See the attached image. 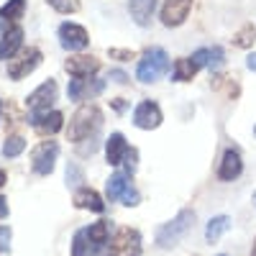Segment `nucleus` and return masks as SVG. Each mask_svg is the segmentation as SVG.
Instances as JSON below:
<instances>
[{
  "mask_svg": "<svg viewBox=\"0 0 256 256\" xmlns=\"http://www.w3.org/2000/svg\"><path fill=\"white\" fill-rule=\"evenodd\" d=\"M192 226H195V212L184 208V210H180L169 223H164V226L156 230V244H159L162 248H172V246H177V244L187 236V233H190Z\"/></svg>",
  "mask_w": 256,
  "mask_h": 256,
  "instance_id": "obj_3",
  "label": "nucleus"
},
{
  "mask_svg": "<svg viewBox=\"0 0 256 256\" xmlns=\"http://www.w3.org/2000/svg\"><path fill=\"white\" fill-rule=\"evenodd\" d=\"M162 108L154 102V100H144L136 105L134 110V126L141 128V131H154V128L162 126Z\"/></svg>",
  "mask_w": 256,
  "mask_h": 256,
  "instance_id": "obj_8",
  "label": "nucleus"
},
{
  "mask_svg": "<svg viewBox=\"0 0 256 256\" xmlns=\"http://www.w3.org/2000/svg\"><path fill=\"white\" fill-rule=\"evenodd\" d=\"M230 228V218L228 216H218V218H212L210 223H208V228H205V241L208 244H216V241H220V236Z\"/></svg>",
  "mask_w": 256,
  "mask_h": 256,
  "instance_id": "obj_22",
  "label": "nucleus"
},
{
  "mask_svg": "<svg viewBox=\"0 0 256 256\" xmlns=\"http://www.w3.org/2000/svg\"><path fill=\"white\" fill-rule=\"evenodd\" d=\"M64 70H67L70 77H92L100 70V62L95 56H88V54H72L64 62Z\"/></svg>",
  "mask_w": 256,
  "mask_h": 256,
  "instance_id": "obj_13",
  "label": "nucleus"
},
{
  "mask_svg": "<svg viewBox=\"0 0 256 256\" xmlns=\"http://www.w3.org/2000/svg\"><path fill=\"white\" fill-rule=\"evenodd\" d=\"M8 28H10V24H8V20H3V18H0V36H3Z\"/></svg>",
  "mask_w": 256,
  "mask_h": 256,
  "instance_id": "obj_38",
  "label": "nucleus"
},
{
  "mask_svg": "<svg viewBox=\"0 0 256 256\" xmlns=\"http://www.w3.org/2000/svg\"><path fill=\"white\" fill-rule=\"evenodd\" d=\"M0 113H3V105H0Z\"/></svg>",
  "mask_w": 256,
  "mask_h": 256,
  "instance_id": "obj_41",
  "label": "nucleus"
},
{
  "mask_svg": "<svg viewBox=\"0 0 256 256\" xmlns=\"http://www.w3.org/2000/svg\"><path fill=\"white\" fill-rule=\"evenodd\" d=\"M92 254V244H90V233L88 228H82L74 233L72 238V256H90Z\"/></svg>",
  "mask_w": 256,
  "mask_h": 256,
  "instance_id": "obj_24",
  "label": "nucleus"
},
{
  "mask_svg": "<svg viewBox=\"0 0 256 256\" xmlns=\"http://www.w3.org/2000/svg\"><path fill=\"white\" fill-rule=\"evenodd\" d=\"M105 90V82L102 80H92V77H72L67 95L72 102H82V100H90L92 95H100Z\"/></svg>",
  "mask_w": 256,
  "mask_h": 256,
  "instance_id": "obj_11",
  "label": "nucleus"
},
{
  "mask_svg": "<svg viewBox=\"0 0 256 256\" xmlns=\"http://www.w3.org/2000/svg\"><path fill=\"white\" fill-rule=\"evenodd\" d=\"M59 156V144L56 141H41L31 152V172L38 177H46L54 172V164Z\"/></svg>",
  "mask_w": 256,
  "mask_h": 256,
  "instance_id": "obj_5",
  "label": "nucleus"
},
{
  "mask_svg": "<svg viewBox=\"0 0 256 256\" xmlns=\"http://www.w3.org/2000/svg\"><path fill=\"white\" fill-rule=\"evenodd\" d=\"M90 233V244H92V254L95 256H110V223H105V220H98L88 228Z\"/></svg>",
  "mask_w": 256,
  "mask_h": 256,
  "instance_id": "obj_14",
  "label": "nucleus"
},
{
  "mask_svg": "<svg viewBox=\"0 0 256 256\" xmlns=\"http://www.w3.org/2000/svg\"><path fill=\"white\" fill-rule=\"evenodd\" d=\"M141 233L134 228H120L110 241V256H141Z\"/></svg>",
  "mask_w": 256,
  "mask_h": 256,
  "instance_id": "obj_7",
  "label": "nucleus"
},
{
  "mask_svg": "<svg viewBox=\"0 0 256 256\" xmlns=\"http://www.w3.org/2000/svg\"><path fill=\"white\" fill-rule=\"evenodd\" d=\"M108 54H110V59H118V62H131L134 59V52H128V49H110Z\"/></svg>",
  "mask_w": 256,
  "mask_h": 256,
  "instance_id": "obj_32",
  "label": "nucleus"
},
{
  "mask_svg": "<svg viewBox=\"0 0 256 256\" xmlns=\"http://www.w3.org/2000/svg\"><path fill=\"white\" fill-rule=\"evenodd\" d=\"M154 10H156V0H131V3H128V13H131L136 26H141V28H146L152 24Z\"/></svg>",
  "mask_w": 256,
  "mask_h": 256,
  "instance_id": "obj_20",
  "label": "nucleus"
},
{
  "mask_svg": "<svg viewBox=\"0 0 256 256\" xmlns=\"http://www.w3.org/2000/svg\"><path fill=\"white\" fill-rule=\"evenodd\" d=\"M254 134H256V126H254Z\"/></svg>",
  "mask_w": 256,
  "mask_h": 256,
  "instance_id": "obj_42",
  "label": "nucleus"
},
{
  "mask_svg": "<svg viewBox=\"0 0 256 256\" xmlns=\"http://www.w3.org/2000/svg\"><path fill=\"white\" fill-rule=\"evenodd\" d=\"M244 172V159L241 154L236 152V148H228V152L223 154V162L218 166V177L223 182H233V180H238Z\"/></svg>",
  "mask_w": 256,
  "mask_h": 256,
  "instance_id": "obj_15",
  "label": "nucleus"
},
{
  "mask_svg": "<svg viewBox=\"0 0 256 256\" xmlns=\"http://www.w3.org/2000/svg\"><path fill=\"white\" fill-rule=\"evenodd\" d=\"M251 256H256V241H254V248H251Z\"/></svg>",
  "mask_w": 256,
  "mask_h": 256,
  "instance_id": "obj_40",
  "label": "nucleus"
},
{
  "mask_svg": "<svg viewBox=\"0 0 256 256\" xmlns=\"http://www.w3.org/2000/svg\"><path fill=\"white\" fill-rule=\"evenodd\" d=\"M41 59H44V54H41L38 49H26L18 59H10V64H8V77H10V80H24V77H28V74L38 67V64H41Z\"/></svg>",
  "mask_w": 256,
  "mask_h": 256,
  "instance_id": "obj_12",
  "label": "nucleus"
},
{
  "mask_svg": "<svg viewBox=\"0 0 256 256\" xmlns=\"http://www.w3.org/2000/svg\"><path fill=\"white\" fill-rule=\"evenodd\" d=\"M110 80L118 82V84H126V82H128V74H126L123 70H110Z\"/></svg>",
  "mask_w": 256,
  "mask_h": 256,
  "instance_id": "obj_34",
  "label": "nucleus"
},
{
  "mask_svg": "<svg viewBox=\"0 0 256 256\" xmlns=\"http://www.w3.org/2000/svg\"><path fill=\"white\" fill-rule=\"evenodd\" d=\"M192 3L195 0H164V6H162V24L166 28H177L182 26L190 10H192Z\"/></svg>",
  "mask_w": 256,
  "mask_h": 256,
  "instance_id": "obj_10",
  "label": "nucleus"
},
{
  "mask_svg": "<svg viewBox=\"0 0 256 256\" xmlns=\"http://www.w3.org/2000/svg\"><path fill=\"white\" fill-rule=\"evenodd\" d=\"M46 3L56 10V13H64V16H70V13H77L82 8L80 0H46Z\"/></svg>",
  "mask_w": 256,
  "mask_h": 256,
  "instance_id": "obj_27",
  "label": "nucleus"
},
{
  "mask_svg": "<svg viewBox=\"0 0 256 256\" xmlns=\"http://www.w3.org/2000/svg\"><path fill=\"white\" fill-rule=\"evenodd\" d=\"M67 182H70V187H77V190H80V184H82V172H80L77 164H70V166H67Z\"/></svg>",
  "mask_w": 256,
  "mask_h": 256,
  "instance_id": "obj_31",
  "label": "nucleus"
},
{
  "mask_svg": "<svg viewBox=\"0 0 256 256\" xmlns=\"http://www.w3.org/2000/svg\"><path fill=\"white\" fill-rule=\"evenodd\" d=\"M128 148H131V146L126 144V136L123 134H110L108 141H105V159H108V164L110 166H120Z\"/></svg>",
  "mask_w": 256,
  "mask_h": 256,
  "instance_id": "obj_19",
  "label": "nucleus"
},
{
  "mask_svg": "<svg viewBox=\"0 0 256 256\" xmlns=\"http://www.w3.org/2000/svg\"><path fill=\"white\" fill-rule=\"evenodd\" d=\"M166 67H169V54L162 46H152L141 54V59L136 64V77L144 84H152V82L164 77Z\"/></svg>",
  "mask_w": 256,
  "mask_h": 256,
  "instance_id": "obj_2",
  "label": "nucleus"
},
{
  "mask_svg": "<svg viewBox=\"0 0 256 256\" xmlns=\"http://www.w3.org/2000/svg\"><path fill=\"white\" fill-rule=\"evenodd\" d=\"M6 180H8V177H6V172H3V169H0V187L6 184Z\"/></svg>",
  "mask_w": 256,
  "mask_h": 256,
  "instance_id": "obj_39",
  "label": "nucleus"
},
{
  "mask_svg": "<svg viewBox=\"0 0 256 256\" xmlns=\"http://www.w3.org/2000/svg\"><path fill=\"white\" fill-rule=\"evenodd\" d=\"M59 44L67 49V52H82V49H88L90 44V36L88 31H84L80 24H62L59 26Z\"/></svg>",
  "mask_w": 256,
  "mask_h": 256,
  "instance_id": "obj_9",
  "label": "nucleus"
},
{
  "mask_svg": "<svg viewBox=\"0 0 256 256\" xmlns=\"http://www.w3.org/2000/svg\"><path fill=\"white\" fill-rule=\"evenodd\" d=\"M110 108H113L116 113H123V110H126V100H120V98L113 100V102H110Z\"/></svg>",
  "mask_w": 256,
  "mask_h": 256,
  "instance_id": "obj_35",
  "label": "nucleus"
},
{
  "mask_svg": "<svg viewBox=\"0 0 256 256\" xmlns=\"http://www.w3.org/2000/svg\"><path fill=\"white\" fill-rule=\"evenodd\" d=\"M56 92H59L56 82H54V80H46V82H41L38 88H36V90L28 95V100H26V108L31 110V120L52 110V102L56 100Z\"/></svg>",
  "mask_w": 256,
  "mask_h": 256,
  "instance_id": "obj_6",
  "label": "nucleus"
},
{
  "mask_svg": "<svg viewBox=\"0 0 256 256\" xmlns=\"http://www.w3.org/2000/svg\"><path fill=\"white\" fill-rule=\"evenodd\" d=\"M192 59V64L200 70V67H208V70H220L223 64H226V54H223V49L220 46H208V49H198L195 54L190 56Z\"/></svg>",
  "mask_w": 256,
  "mask_h": 256,
  "instance_id": "obj_16",
  "label": "nucleus"
},
{
  "mask_svg": "<svg viewBox=\"0 0 256 256\" xmlns=\"http://www.w3.org/2000/svg\"><path fill=\"white\" fill-rule=\"evenodd\" d=\"M246 67H248V70H251V72H256V52H254V54H248V56H246Z\"/></svg>",
  "mask_w": 256,
  "mask_h": 256,
  "instance_id": "obj_36",
  "label": "nucleus"
},
{
  "mask_svg": "<svg viewBox=\"0 0 256 256\" xmlns=\"http://www.w3.org/2000/svg\"><path fill=\"white\" fill-rule=\"evenodd\" d=\"M26 152V138L24 136H8L6 138V144H3V156L6 159H16V156H20Z\"/></svg>",
  "mask_w": 256,
  "mask_h": 256,
  "instance_id": "obj_25",
  "label": "nucleus"
},
{
  "mask_svg": "<svg viewBox=\"0 0 256 256\" xmlns=\"http://www.w3.org/2000/svg\"><path fill=\"white\" fill-rule=\"evenodd\" d=\"M136 164H138V152H136V148H128L126 156H123L126 174H136Z\"/></svg>",
  "mask_w": 256,
  "mask_h": 256,
  "instance_id": "obj_30",
  "label": "nucleus"
},
{
  "mask_svg": "<svg viewBox=\"0 0 256 256\" xmlns=\"http://www.w3.org/2000/svg\"><path fill=\"white\" fill-rule=\"evenodd\" d=\"M102 128V113L95 102H82L77 113L72 116V123L67 128V136L72 144H80V141H88V138H95Z\"/></svg>",
  "mask_w": 256,
  "mask_h": 256,
  "instance_id": "obj_1",
  "label": "nucleus"
},
{
  "mask_svg": "<svg viewBox=\"0 0 256 256\" xmlns=\"http://www.w3.org/2000/svg\"><path fill=\"white\" fill-rule=\"evenodd\" d=\"M74 205L82 208V210H92V212H102V210H105L102 198L98 195L95 190H90V187H80V190L74 192Z\"/></svg>",
  "mask_w": 256,
  "mask_h": 256,
  "instance_id": "obj_21",
  "label": "nucleus"
},
{
  "mask_svg": "<svg viewBox=\"0 0 256 256\" xmlns=\"http://www.w3.org/2000/svg\"><path fill=\"white\" fill-rule=\"evenodd\" d=\"M24 13H26V0H8V3L0 8V18L8 20V24L10 20H18Z\"/></svg>",
  "mask_w": 256,
  "mask_h": 256,
  "instance_id": "obj_26",
  "label": "nucleus"
},
{
  "mask_svg": "<svg viewBox=\"0 0 256 256\" xmlns=\"http://www.w3.org/2000/svg\"><path fill=\"white\" fill-rule=\"evenodd\" d=\"M105 195H108V200L113 202H123L128 208H136L141 202V195L138 190L134 187V182L128 180V174H113L108 182H105Z\"/></svg>",
  "mask_w": 256,
  "mask_h": 256,
  "instance_id": "obj_4",
  "label": "nucleus"
},
{
  "mask_svg": "<svg viewBox=\"0 0 256 256\" xmlns=\"http://www.w3.org/2000/svg\"><path fill=\"white\" fill-rule=\"evenodd\" d=\"M98 136L95 138H88V141H80V144H74V148H77V154L80 156H90V154H95L98 152Z\"/></svg>",
  "mask_w": 256,
  "mask_h": 256,
  "instance_id": "obj_29",
  "label": "nucleus"
},
{
  "mask_svg": "<svg viewBox=\"0 0 256 256\" xmlns=\"http://www.w3.org/2000/svg\"><path fill=\"white\" fill-rule=\"evenodd\" d=\"M254 38H256V28H254V26H246L244 31H238V34H236V41H233V44L241 46V49H248Z\"/></svg>",
  "mask_w": 256,
  "mask_h": 256,
  "instance_id": "obj_28",
  "label": "nucleus"
},
{
  "mask_svg": "<svg viewBox=\"0 0 256 256\" xmlns=\"http://www.w3.org/2000/svg\"><path fill=\"white\" fill-rule=\"evenodd\" d=\"M20 46H24V28L20 26H10L3 36H0V59H13Z\"/></svg>",
  "mask_w": 256,
  "mask_h": 256,
  "instance_id": "obj_17",
  "label": "nucleus"
},
{
  "mask_svg": "<svg viewBox=\"0 0 256 256\" xmlns=\"http://www.w3.org/2000/svg\"><path fill=\"white\" fill-rule=\"evenodd\" d=\"M6 216H8V200L0 198V218H6Z\"/></svg>",
  "mask_w": 256,
  "mask_h": 256,
  "instance_id": "obj_37",
  "label": "nucleus"
},
{
  "mask_svg": "<svg viewBox=\"0 0 256 256\" xmlns=\"http://www.w3.org/2000/svg\"><path fill=\"white\" fill-rule=\"evenodd\" d=\"M198 67L192 64V59H177L174 62V72H172V82H190L195 77Z\"/></svg>",
  "mask_w": 256,
  "mask_h": 256,
  "instance_id": "obj_23",
  "label": "nucleus"
},
{
  "mask_svg": "<svg viewBox=\"0 0 256 256\" xmlns=\"http://www.w3.org/2000/svg\"><path fill=\"white\" fill-rule=\"evenodd\" d=\"M0 248H10V230L0 226Z\"/></svg>",
  "mask_w": 256,
  "mask_h": 256,
  "instance_id": "obj_33",
  "label": "nucleus"
},
{
  "mask_svg": "<svg viewBox=\"0 0 256 256\" xmlns=\"http://www.w3.org/2000/svg\"><path fill=\"white\" fill-rule=\"evenodd\" d=\"M31 123H34V131H36L38 136H54V134L62 131L64 116H62L59 110H49V113H44V116L34 118Z\"/></svg>",
  "mask_w": 256,
  "mask_h": 256,
  "instance_id": "obj_18",
  "label": "nucleus"
}]
</instances>
